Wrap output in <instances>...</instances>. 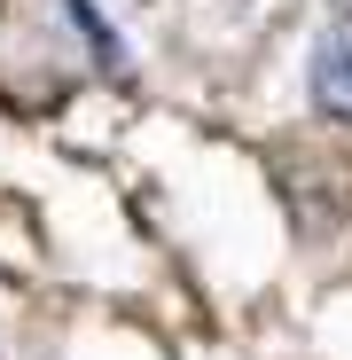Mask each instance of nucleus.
I'll return each instance as SVG.
<instances>
[{
    "label": "nucleus",
    "mask_w": 352,
    "mask_h": 360,
    "mask_svg": "<svg viewBox=\"0 0 352 360\" xmlns=\"http://www.w3.org/2000/svg\"><path fill=\"white\" fill-rule=\"evenodd\" d=\"M306 94L329 126H352V8H337L313 39V63H306Z\"/></svg>",
    "instance_id": "nucleus-1"
}]
</instances>
